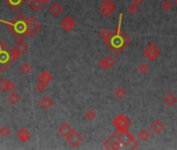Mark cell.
<instances>
[{
	"mask_svg": "<svg viewBox=\"0 0 177 150\" xmlns=\"http://www.w3.org/2000/svg\"><path fill=\"white\" fill-rule=\"evenodd\" d=\"M137 12H138V6L131 3V5H129L128 6V13L131 14V15H135Z\"/></svg>",
	"mask_w": 177,
	"mask_h": 150,
	"instance_id": "33",
	"label": "cell"
},
{
	"mask_svg": "<svg viewBox=\"0 0 177 150\" xmlns=\"http://www.w3.org/2000/svg\"><path fill=\"white\" fill-rule=\"evenodd\" d=\"M10 7H12L14 10H18L22 5L25 3L26 0H4Z\"/></svg>",
	"mask_w": 177,
	"mask_h": 150,
	"instance_id": "15",
	"label": "cell"
},
{
	"mask_svg": "<svg viewBox=\"0 0 177 150\" xmlns=\"http://www.w3.org/2000/svg\"><path fill=\"white\" fill-rule=\"evenodd\" d=\"M74 26H75V21L72 17H66L62 22V28L67 32L72 30L74 28Z\"/></svg>",
	"mask_w": 177,
	"mask_h": 150,
	"instance_id": "11",
	"label": "cell"
},
{
	"mask_svg": "<svg viewBox=\"0 0 177 150\" xmlns=\"http://www.w3.org/2000/svg\"><path fill=\"white\" fill-rule=\"evenodd\" d=\"M17 137L21 142L26 143V142H28L29 139H30V135H29V132L25 127H21L17 132Z\"/></svg>",
	"mask_w": 177,
	"mask_h": 150,
	"instance_id": "12",
	"label": "cell"
},
{
	"mask_svg": "<svg viewBox=\"0 0 177 150\" xmlns=\"http://www.w3.org/2000/svg\"><path fill=\"white\" fill-rule=\"evenodd\" d=\"M72 132H73L72 127H71L68 123L62 124L61 126H59V128H58V132H59V135H61L62 137H64V138H67L68 136H69Z\"/></svg>",
	"mask_w": 177,
	"mask_h": 150,
	"instance_id": "14",
	"label": "cell"
},
{
	"mask_svg": "<svg viewBox=\"0 0 177 150\" xmlns=\"http://www.w3.org/2000/svg\"><path fill=\"white\" fill-rule=\"evenodd\" d=\"M115 95L117 98H119V99H122V98L125 97V95H126V91L123 89V88H118L115 91Z\"/></svg>",
	"mask_w": 177,
	"mask_h": 150,
	"instance_id": "26",
	"label": "cell"
},
{
	"mask_svg": "<svg viewBox=\"0 0 177 150\" xmlns=\"http://www.w3.org/2000/svg\"><path fill=\"white\" fill-rule=\"evenodd\" d=\"M130 124H131L130 120L127 118L125 115H123V114L117 116L115 118V120L113 121V125L118 130H126L127 128L130 126Z\"/></svg>",
	"mask_w": 177,
	"mask_h": 150,
	"instance_id": "5",
	"label": "cell"
},
{
	"mask_svg": "<svg viewBox=\"0 0 177 150\" xmlns=\"http://www.w3.org/2000/svg\"><path fill=\"white\" fill-rule=\"evenodd\" d=\"M17 59L18 55L15 51L12 50L4 42H0V71L6 70Z\"/></svg>",
	"mask_w": 177,
	"mask_h": 150,
	"instance_id": "2",
	"label": "cell"
},
{
	"mask_svg": "<svg viewBox=\"0 0 177 150\" xmlns=\"http://www.w3.org/2000/svg\"><path fill=\"white\" fill-rule=\"evenodd\" d=\"M31 69H32V68H31L30 65L28 64V63H24V64L21 65V67H20V71L25 75L29 74V73L31 72Z\"/></svg>",
	"mask_w": 177,
	"mask_h": 150,
	"instance_id": "24",
	"label": "cell"
},
{
	"mask_svg": "<svg viewBox=\"0 0 177 150\" xmlns=\"http://www.w3.org/2000/svg\"><path fill=\"white\" fill-rule=\"evenodd\" d=\"M45 2H49V1H51V0H44Z\"/></svg>",
	"mask_w": 177,
	"mask_h": 150,
	"instance_id": "37",
	"label": "cell"
},
{
	"mask_svg": "<svg viewBox=\"0 0 177 150\" xmlns=\"http://www.w3.org/2000/svg\"><path fill=\"white\" fill-rule=\"evenodd\" d=\"M159 53H160L159 48L157 47L154 43H149V44L144 48V54H145L150 61H153V59H156L157 56L159 55Z\"/></svg>",
	"mask_w": 177,
	"mask_h": 150,
	"instance_id": "6",
	"label": "cell"
},
{
	"mask_svg": "<svg viewBox=\"0 0 177 150\" xmlns=\"http://www.w3.org/2000/svg\"><path fill=\"white\" fill-rule=\"evenodd\" d=\"M16 88V84L13 83V81H10L9 80V83H7V91H10V92H13L14 90H15Z\"/></svg>",
	"mask_w": 177,
	"mask_h": 150,
	"instance_id": "34",
	"label": "cell"
},
{
	"mask_svg": "<svg viewBox=\"0 0 177 150\" xmlns=\"http://www.w3.org/2000/svg\"><path fill=\"white\" fill-rule=\"evenodd\" d=\"M150 127H151L152 132H155L156 135H159L160 132H164V129H165V124L163 123L162 121H159V120H155L153 123L151 124Z\"/></svg>",
	"mask_w": 177,
	"mask_h": 150,
	"instance_id": "13",
	"label": "cell"
},
{
	"mask_svg": "<svg viewBox=\"0 0 177 150\" xmlns=\"http://www.w3.org/2000/svg\"><path fill=\"white\" fill-rule=\"evenodd\" d=\"M97 114L96 111H95L94 110H88L86 111V114H84V117H86V119L89 120V121H92V120H94L95 118H96Z\"/></svg>",
	"mask_w": 177,
	"mask_h": 150,
	"instance_id": "25",
	"label": "cell"
},
{
	"mask_svg": "<svg viewBox=\"0 0 177 150\" xmlns=\"http://www.w3.org/2000/svg\"><path fill=\"white\" fill-rule=\"evenodd\" d=\"M173 1H174V3H175V4L177 5V0H173Z\"/></svg>",
	"mask_w": 177,
	"mask_h": 150,
	"instance_id": "36",
	"label": "cell"
},
{
	"mask_svg": "<svg viewBox=\"0 0 177 150\" xmlns=\"http://www.w3.org/2000/svg\"><path fill=\"white\" fill-rule=\"evenodd\" d=\"M99 35H100V38H102V39L104 40L105 45L107 46L108 44H110L111 38L113 37V32H111L108 29H103V30L99 32Z\"/></svg>",
	"mask_w": 177,
	"mask_h": 150,
	"instance_id": "20",
	"label": "cell"
},
{
	"mask_svg": "<svg viewBox=\"0 0 177 150\" xmlns=\"http://www.w3.org/2000/svg\"><path fill=\"white\" fill-rule=\"evenodd\" d=\"M115 64H116V59H114L113 56L108 55L98 63V66H99L100 69H107V68H113L115 66Z\"/></svg>",
	"mask_w": 177,
	"mask_h": 150,
	"instance_id": "9",
	"label": "cell"
},
{
	"mask_svg": "<svg viewBox=\"0 0 177 150\" xmlns=\"http://www.w3.org/2000/svg\"><path fill=\"white\" fill-rule=\"evenodd\" d=\"M69 1H74V0H69Z\"/></svg>",
	"mask_w": 177,
	"mask_h": 150,
	"instance_id": "38",
	"label": "cell"
},
{
	"mask_svg": "<svg viewBox=\"0 0 177 150\" xmlns=\"http://www.w3.org/2000/svg\"><path fill=\"white\" fill-rule=\"evenodd\" d=\"M120 147H121V143L118 141V139H117L116 141H114V142H111V146H110V148L111 149H119Z\"/></svg>",
	"mask_w": 177,
	"mask_h": 150,
	"instance_id": "32",
	"label": "cell"
},
{
	"mask_svg": "<svg viewBox=\"0 0 177 150\" xmlns=\"http://www.w3.org/2000/svg\"><path fill=\"white\" fill-rule=\"evenodd\" d=\"M131 3L137 5V6H139V5H141L142 3H143V0H132Z\"/></svg>",
	"mask_w": 177,
	"mask_h": 150,
	"instance_id": "35",
	"label": "cell"
},
{
	"mask_svg": "<svg viewBox=\"0 0 177 150\" xmlns=\"http://www.w3.org/2000/svg\"><path fill=\"white\" fill-rule=\"evenodd\" d=\"M66 140L68 143L70 144V146L72 147H77L81 142L83 141V138L81 137L80 133H78L77 132H75V130H73L72 132L70 133L69 136L66 138Z\"/></svg>",
	"mask_w": 177,
	"mask_h": 150,
	"instance_id": "8",
	"label": "cell"
},
{
	"mask_svg": "<svg viewBox=\"0 0 177 150\" xmlns=\"http://www.w3.org/2000/svg\"><path fill=\"white\" fill-rule=\"evenodd\" d=\"M139 70H140L142 74H147L149 72V66L147 64H141L139 66Z\"/></svg>",
	"mask_w": 177,
	"mask_h": 150,
	"instance_id": "30",
	"label": "cell"
},
{
	"mask_svg": "<svg viewBox=\"0 0 177 150\" xmlns=\"http://www.w3.org/2000/svg\"><path fill=\"white\" fill-rule=\"evenodd\" d=\"M26 24H27L26 34L27 35H30V37L34 35L41 29V27H42L41 23L34 17H32V16H30V17H28V18H26Z\"/></svg>",
	"mask_w": 177,
	"mask_h": 150,
	"instance_id": "3",
	"label": "cell"
},
{
	"mask_svg": "<svg viewBox=\"0 0 177 150\" xmlns=\"http://www.w3.org/2000/svg\"><path fill=\"white\" fill-rule=\"evenodd\" d=\"M49 12H50L51 15L54 16V17H58V16L62 13V7L59 3L55 2V3H53L50 7H49Z\"/></svg>",
	"mask_w": 177,
	"mask_h": 150,
	"instance_id": "16",
	"label": "cell"
},
{
	"mask_svg": "<svg viewBox=\"0 0 177 150\" xmlns=\"http://www.w3.org/2000/svg\"><path fill=\"white\" fill-rule=\"evenodd\" d=\"M7 83L9 80H6L5 78H0V91L1 92H5L7 91Z\"/></svg>",
	"mask_w": 177,
	"mask_h": 150,
	"instance_id": "28",
	"label": "cell"
},
{
	"mask_svg": "<svg viewBox=\"0 0 177 150\" xmlns=\"http://www.w3.org/2000/svg\"><path fill=\"white\" fill-rule=\"evenodd\" d=\"M10 135V129L7 126H3L0 128V136L1 137H9V136Z\"/></svg>",
	"mask_w": 177,
	"mask_h": 150,
	"instance_id": "29",
	"label": "cell"
},
{
	"mask_svg": "<svg viewBox=\"0 0 177 150\" xmlns=\"http://www.w3.org/2000/svg\"><path fill=\"white\" fill-rule=\"evenodd\" d=\"M100 12L104 17L110 18L115 12V3L113 0H104L100 7Z\"/></svg>",
	"mask_w": 177,
	"mask_h": 150,
	"instance_id": "7",
	"label": "cell"
},
{
	"mask_svg": "<svg viewBox=\"0 0 177 150\" xmlns=\"http://www.w3.org/2000/svg\"><path fill=\"white\" fill-rule=\"evenodd\" d=\"M46 86H47V84H46V83H41V81H39L37 86H35V89H37V91H39L40 93H42V92H44V91H45Z\"/></svg>",
	"mask_w": 177,
	"mask_h": 150,
	"instance_id": "31",
	"label": "cell"
},
{
	"mask_svg": "<svg viewBox=\"0 0 177 150\" xmlns=\"http://www.w3.org/2000/svg\"><path fill=\"white\" fill-rule=\"evenodd\" d=\"M45 1L44 0H29V6L32 10L34 12H38L44 6Z\"/></svg>",
	"mask_w": 177,
	"mask_h": 150,
	"instance_id": "17",
	"label": "cell"
},
{
	"mask_svg": "<svg viewBox=\"0 0 177 150\" xmlns=\"http://www.w3.org/2000/svg\"><path fill=\"white\" fill-rule=\"evenodd\" d=\"M51 79H52V76H51L50 73L47 72V71L42 72L39 76V81H41V83H44L46 84H48L49 83H50Z\"/></svg>",
	"mask_w": 177,
	"mask_h": 150,
	"instance_id": "21",
	"label": "cell"
},
{
	"mask_svg": "<svg viewBox=\"0 0 177 150\" xmlns=\"http://www.w3.org/2000/svg\"><path fill=\"white\" fill-rule=\"evenodd\" d=\"M118 132H119V133H118V138L117 139H118V141L123 146L128 147L130 144L138 143V142L135 140V138H133V136L131 133L127 132V129L126 130H118Z\"/></svg>",
	"mask_w": 177,
	"mask_h": 150,
	"instance_id": "4",
	"label": "cell"
},
{
	"mask_svg": "<svg viewBox=\"0 0 177 150\" xmlns=\"http://www.w3.org/2000/svg\"><path fill=\"white\" fill-rule=\"evenodd\" d=\"M40 105L42 106L43 108H45V110H49V108H50L51 106L53 105V100L51 99L50 97L45 96V97H43L42 99H41Z\"/></svg>",
	"mask_w": 177,
	"mask_h": 150,
	"instance_id": "19",
	"label": "cell"
},
{
	"mask_svg": "<svg viewBox=\"0 0 177 150\" xmlns=\"http://www.w3.org/2000/svg\"><path fill=\"white\" fill-rule=\"evenodd\" d=\"M14 51H15V53L17 54L18 56L23 55V54H25L27 51H28V45H27L25 42H23L22 40H20V42L15 46Z\"/></svg>",
	"mask_w": 177,
	"mask_h": 150,
	"instance_id": "10",
	"label": "cell"
},
{
	"mask_svg": "<svg viewBox=\"0 0 177 150\" xmlns=\"http://www.w3.org/2000/svg\"><path fill=\"white\" fill-rule=\"evenodd\" d=\"M7 100H9V102L10 104H17V103L20 101V95L17 94V93L15 92H12L9 95V97H7Z\"/></svg>",
	"mask_w": 177,
	"mask_h": 150,
	"instance_id": "22",
	"label": "cell"
},
{
	"mask_svg": "<svg viewBox=\"0 0 177 150\" xmlns=\"http://www.w3.org/2000/svg\"><path fill=\"white\" fill-rule=\"evenodd\" d=\"M139 139L143 142H146L148 141V139L150 138V132H148L147 129H142L140 132H139Z\"/></svg>",
	"mask_w": 177,
	"mask_h": 150,
	"instance_id": "23",
	"label": "cell"
},
{
	"mask_svg": "<svg viewBox=\"0 0 177 150\" xmlns=\"http://www.w3.org/2000/svg\"><path fill=\"white\" fill-rule=\"evenodd\" d=\"M7 29L15 35L16 38H18L19 40H22L24 37H26V30H27V24H26V18H24L23 15L19 14L18 16H16V18L14 19L12 22H6L5 23Z\"/></svg>",
	"mask_w": 177,
	"mask_h": 150,
	"instance_id": "1",
	"label": "cell"
},
{
	"mask_svg": "<svg viewBox=\"0 0 177 150\" xmlns=\"http://www.w3.org/2000/svg\"><path fill=\"white\" fill-rule=\"evenodd\" d=\"M164 102L168 106H173L177 102V98L175 97V95H174L173 93H168L164 97Z\"/></svg>",
	"mask_w": 177,
	"mask_h": 150,
	"instance_id": "18",
	"label": "cell"
},
{
	"mask_svg": "<svg viewBox=\"0 0 177 150\" xmlns=\"http://www.w3.org/2000/svg\"><path fill=\"white\" fill-rule=\"evenodd\" d=\"M172 6H173L172 2L169 1V0H164V2H163V4H162V9L166 10V12L172 10Z\"/></svg>",
	"mask_w": 177,
	"mask_h": 150,
	"instance_id": "27",
	"label": "cell"
}]
</instances>
